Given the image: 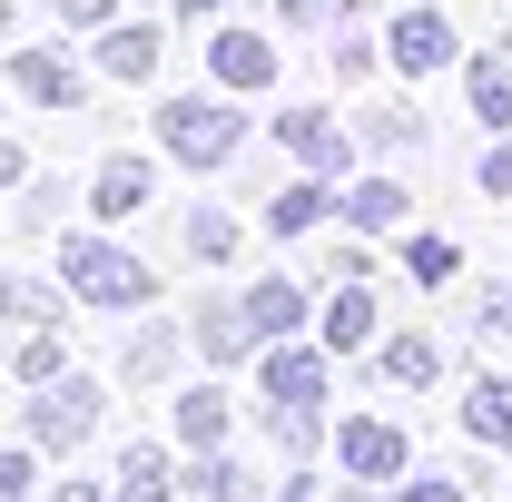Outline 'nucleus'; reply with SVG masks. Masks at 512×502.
<instances>
[{"label": "nucleus", "instance_id": "22", "mask_svg": "<svg viewBox=\"0 0 512 502\" xmlns=\"http://www.w3.org/2000/svg\"><path fill=\"white\" fill-rule=\"evenodd\" d=\"M345 217H355V227H394V217H404V188H384V178H375V188L345 197Z\"/></svg>", "mask_w": 512, "mask_h": 502}, {"label": "nucleus", "instance_id": "31", "mask_svg": "<svg viewBox=\"0 0 512 502\" xmlns=\"http://www.w3.org/2000/svg\"><path fill=\"white\" fill-rule=\"evenodd\" d=\"M50 502H99V483H60V493H50Z\"/></svg>", "mask_w": 512, "mask_h": 502}, {"label": "nucleus", "instance_id": "7", "mask_svg": "<svg viewBox=\"0 0 512 502\" xmlns=\"http://www.w3.org/2000/svg\"><path fill=\"white\" fill-rule=\"evenodd\" d=\"M207 69H217L227 89H256V79H276V50H266L256 30H217V50H207Z\"/></svg>", "mask_w": 512, "mask_h": 502}, {"label": "nucleus", "instance_id": "19", "mask_svg": "<svg viewBox=\"0 0 512 502\" xmlns=\"http://www.w3.org/2000/svg\"><path fill=\"white\" fill-rule=\"evenodd\" d=\"M188 256H207V266H217V256H237V217L197 207V217H188Z\"/></svg>", "mask_w": 512, "mask_h": 502}, {"label": "nucleus", "instance_id": "16", "mask_svg": "<svg viewBox=\"0 0 512 502\" xmlns=\"http://www.w3.org/2000/svg\"><path fill=\"white\" fill-rule=\"evenodd\" d=\"M394 384H434L444 375V355H434V335H384V355H375Z\"/></svg>", "mask_w": 512, "mask_h": 502}, {"label": "nucleus", "instance_id": "23", "mask_svg": "<svg viewBox=\"0 0 512 502\" xmlns=\"http://www.w3.org/2000/svg\"><path fill=\"white\" fill-rule=\"evenodd\" d=\"M0 315H20V325H60V296H50V286H0Z\"/></svg>", "mask_w": 512, "mask_h": 502}, {"label": "nucleus", "instance_id": "3", "mask_svg": "<svg viewBox=\"0 0 512 502\" xmlns=\"http://www.w3.org/2000/svg\"><path fill=\"white\" fill-rule=\"evenodd\" d=\"M20 424H30V443H50V453H69V443L99 424V384L89 375H60V384H40L30 404H20Z\"/></svg>", "mask_w": 512, "mask_h": 502}, {"label": "nucleus", "instance_id": "25", "mask_svg": "<svg viewBox=\"0 0 512 502\" xmlns=\"http://www.w3.org/2000/svg\"><path fill=\"white\" fill-rule=\"evenodd\" d=\"M404 266H414V286H444V276H453V247H444V237H424V247H404Z\"/></svg>", "mask_w": 512, "mask_h": 502}, {"label": "nucleus", "instance_id": "27", "mask_svg": "<svg viewBox=\"0 0 512 502\" xmlns=\"http://www.w3.org/2000/svg\"><path fill=\"white\" fill-rule=\"evenodd\" d=\"M394 502H463V493H453L444 473H414V483H394Z\"/></svg>", "mask_w": 512, "mask_h": 502}, {"label": "nucleus", "instance_id": "26", "mask_svg": "<svg viewBox=\"0 0 512 502\" xmlns=\"http://www.w3.org/2000/svg\"><path fill=\"white\" fill-rule=\"evenodd\" d=\"M30 493V453H20V443H0V502H20Z\"/></svg>", "mask_w": 512, "mask_h": 502}, {"label": "nucleus", "instance_id": "21", "mask_svg": "<svg viewBox=\"0 0 512 502\" xmlns=\"http://www.w3.org/2000/svg\"><path fill=\"white\" fill-rule=\"evenodd\" d=\"M10 365H20V384H60V335H50V325H30V345H20Z\"/></svg>", "mask_w": 512, "mask_h": 502}, {"label": "nucleus", "instance_id": "15", "mask_svg": "<svg viewBox=\"0 0 512 502\" xmlns=\"http://www.w3.org/2000/svg\"><path fill=\"white\" fill-rule=\"evenodd\" d=\"M138 197H148V168H138V158H109V168L89 178V207H99V217H128Z\"/></svg>", "mask_w": 512, "mask_h": 502}, {"label": "nucleus", "instance_id": "14", "mask_svg": "<svg viewBox=\"0 0 512 502\" xmlns=\"http://www.w3.org/2000/svg\"><path fill=\"white\" fill-rule=\"evenodd\" d=\"M286 148H296L306 168H345V128L325 119V109H296V119H286Z\"/></svg>", "mask_w": 512, "mask_h": 502}, {"label": "nucleus", "instance_id": "5", "mask_svg": "<svg viewBox=\"0 0 512 502\" xmlns=\"http://www.w3.org/2000/svg\"><path fill=\"white\" fill-rule=\"evenodd\" d=\"M256 394H276V404H316V394H325V355H306V345H276V355L256 365Z\"/></svg>", "mask_w": 512, "mask_h": 502}, {"label": "nucleus", "instance_id": "24", "mask_svg": "<svg viewBox=\"0 0 512 502\" xmlns=\"http://www.w3.org/2000/svg\"><path fill=\"white\" fill-rule=\"evenodd\" d=\"M266 217H276V227L296 237V227H316V217H325V188H286L276 207H266Z\"/></svg>", "mask_w": 512, "mask_h": 502}, {"label": "nucleus", "instance_id": "1", "mask_svg": "<svg viewBox=\"0 0 512 502\" xmlns=\"http://www.w3.org/2000/svg\"><path fill=\"white\" fill-rule=\"evenodd\" d=\"M60 276H69V296H89V306H148V296H158V276L128 247H109V237H69Z\"/></svg>", "mask_w": 512, "mask_h": 502}, {"label": "nucleus", "instance_id": "30", "mask_svg": "<svg viewBox=\"0 0 512 502\" xmlns=\"http://www.w3.org/2000/svg\"><path fill=\"white\" fill-rule=\"evenodd\" d=\"M483 335H512V296H493V306H483Z\"/></svg>", "mask_w": 512, "mask_h": 502}, {"label": "nucleus", "instance_id": "6", "mask_svg": "<svg viewBox=\"0 0 512 502\" xmlns=\"http://www.w3.org/2000/svg\"><path fill=\"white\" fill-rule=\"evenodd\" d=\"M463 434L493 443V453H512V375H483L473 394H463Z\"/></svg>", "mask_w": 512, "mask_h": 502}, {"label": "nucleus", "instance_id": "28", "mask_svg": "<svg viewBox=\"0 0 512 502\" xmlns=\"http://www.w3.org/2000/svg\"><path fill=\"white\" fill-rule=\"evenodd\" d=\"M483 197H512V148H493V158H483Z\"/></svg>", "mask_w": 512, "mask_h": 502}, {"label": "nucleus", "instance_id": "8", "mask_svg": "<svg viewBox=\"0 0 512 502\" xmlns=\"http://www.w3.org/2000/svg\"><path fill=\"white\" fill-rule=\"evenodd\" d=\"M444 60H453V30L434 10H404L394 20V69H444Z\"/></svg>", "mask_w": 512, "mask_h": 502}, {"label": "nucleus", "instance_id": "11", "mask_svg": "<svg viewBox=\"0 0 512 502\" xmlns=\"http://www.w3.org/2000/svg\"><path fill=\"white\" fill-rule=\"evenodd\" d=\"M247 325H256V335H266V345H286V335L306 325V296H296L286 276H266V286H256V296H247Z\"/></svg>", "mask_w": 512, "mask_h": 502}, {"label": "nucleus", "instance_id": "29", "mask_svg": "<svg viewBox=\"0 0 512 502\" xmlns=\"http://www.w3.org/2000/svg\"><path fill=\"white\" fill-rule=\"evenodd\" d=\"M60 20H79V30H89V20H109V0H60Z\"/></svg>", "mask_w": 512, "mask_h": 502}, {"label": "nucleus", "instance_id": "9", "mask_svg": "<svg viewBox=\"0 0 512 502\" xmlns=\"http://www.w3.org/2000/svg\"><path fill=\"white\" fill-rule=\"evenodd\" d=\"M316 325H325V355H355V345H375V296H365V286H345Z\"/></svg>", "mask_w": 512, "mask_h": 502}, {"label": "nucleus", "instance_id": "17", "mask_svg": "<svg viewBox=\"0 0 512 502\" xmlns=\"http://www.w3.org/2000/svg\"><path fill=\"white\" fill-rule=\"evenodd\" d=\"M99 69H109V79H148V69H158V30H109V40H99Z\"/></svg>", "mask_w": 512, "mask_h": 502}, {"label": "nucleus", "instance_id": "32", "mask_svg": "<svg viewBox=\"0 0 512 502\" xmlns=\"http://www.w3.org/2000/svg\"><path fill=\"white\" fill-rule=\"evenodd\" d=\"M10 178H20V148H0V188H10Z\"/></svg>", "mask_w": 512, "mask_h": 502}, {"label": "nucleus", "instance_id": "2", "mask_svg": "<svg viewBox=\"0 0 512 502\" xmlns=\"http://www.w3.org/2000/svg\"><path fill=\"white\" fill-rule=\"evenodd\" d=\"M158 138L188 158V168H217V158H237V138H247V119L227 109V99H178L168 119H158Z\"/></svg>", "mask_w": 512, "mask_h": 502}, {"label": "nucleus", "instance_id": "33", "mask_svg": "<svg viewBox=\"0 0 512 502\" xmlns=\"http://www.w3.org/2000/svg\"><path fill=\"white\" fill-rule=\"evenodd\" d=\"M178 10H217V0H178Z\"/></svg>", "mask_w": 512, "mask_h": 502}, {"label": "nucleus", "instance_id": "12", "mask_svg": "<svg viewBox=\"0 0 512 502\" xmlns=\"http://www.w3.org/2000/svg\"><path fill=\"white\" fill-rule=\"evenodd\" d=\"M168 493H178V463H168L158 443H138L119 463V502H168Z\"/></svg>", "mask_w": 512, "mask_h": 502}, {"label": "nucleus", "instance_id": "4", "mask_svg": "<svg viewBox=\"0 0 512 502\" xmlns=\"http://www.w3.org/2000/svg\"><path fill=\"white\" fill-rule=\"evenodd\" d=\"M335 463H345L355 483H404V463H414V443L394 434L384 414H355V424H335Z\"/></svg>", "mask_w": 512, "mask_h": 502}, {"label": "nucleus", "instance_id": "13", "mask_svg": "<svg viewBox=\"0 0 512 502\" xmlns=\"http://www.w3.org/2000/svg\"><path fill=\"white\" fill-rule=\"evenodd\" d=\"M10 79H20V89H30L40 109H69V99H79V79H69V60H50V50H20V60H10Z\"/></svg>", "mask_w": 512, "mask_h": 502}, {"label": "nucleus", "instance_id": "20", "mask_svg": "<svg viewBox=\"0 0 512 502\" xmlns=\"http://www.w3.org/2000/svg\"><path fill=\"white\" fill-rule=\"evenodd\" d=\"M473 119H483V128H512V79H503L493 60L473 69Z\"/></svg>", "mask_w": 512, "mask_h": 502}, {"label": "nucleus", "instance_id": "18", "mask_svg": "<svg viewBox=\"0 0 512 502\" xmlns=\"http://www.w3.org/2000/svg\"><path fill=\"white\" fill-rule=\"evenodd\" d=\"M178 434H188L197 453H217V443H227V394H178Z\"/></svg>", "mask_w": 512, "mask_h": 502}, {"label": "nucleus", "instance_id": "10", "mask_svg": "<svg viewBox=\"0 0 512 502\" xmlns=\"http://www.w3.org/2000/svg\"><path fill=\"white\" fill-rule=\"evenodd\" d=\"M247 345H256L247 306H197V355H207V365H237Z\"/></svg>", "mask_w": 512, "mask_h": 502}]
</instances>
